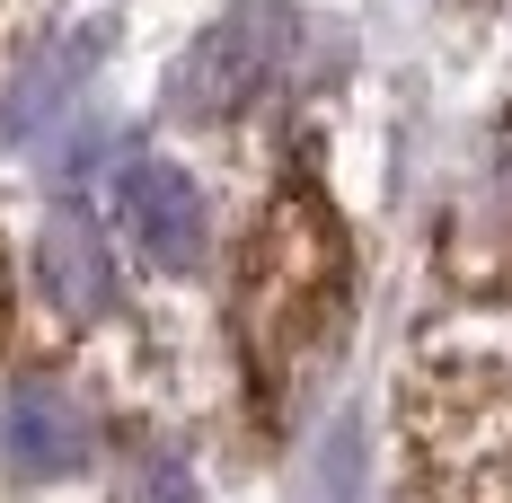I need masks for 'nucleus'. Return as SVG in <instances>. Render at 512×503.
<instances>
[{
  "label": "nucleus",
  "instance_id": "f257e3e1",
  "mask_svg": "<svg viewBox=\"0 0 512 503\" xmlns=\"http://www.w3.org/2000/svg\"><path fill=\"white\" fill-rule=\"evenodd\" d=\"M336 283H345V230H336V212L318 195H283L265 212L256 248H248V292H239L248 336L265 353H292L327 318Z\"/></svg>",
  "mask_w": 512,
  "mask_h": 503
},
{
  "label": "nucleus",
  "instance_id": "f03ea898",
  "mask_svg": "<svg viewBox=\"0 0 512 503\" xmlns=\"http://www.w3.org/2000/svg\"><path fill=\"white\" fill-rule=\"evenodd\" d=\"M424 459L442 503H512V371H442L424 380Z\"/></svg>",
  "mask_w": 512,
  "mask_h": 503
},
{
  "label": "nucleus",
  "instance_id": "7ed1b4c3",
  "mask_svg": "<svg viewBox=\"0 0 512 503\" xmlns=\"http://www.w3.org/2000/svg\"><path fill=\"white\" fill-rule=\"evenodd\" d=\"M292 45H301V18H292L283 0H248V9L212 18L204 36L186 45V62L168 71V106L195 115V124H221V115L256 106L274 80H283Z\"/></svg>",
  "mask_w": 512,
  "mask_h": 503
},
{
  "label": "nucleus",
  "instance_id": "20e7f679",
  "mask_svg": "<svg viewBox=\"0 0 512 503\" xmlns=\"http://www.w3.org/2000/svg\"><path fill=\"white\" fill-rule=\"evenodd\" d=\"M106 195H115V230L133 239V256H151L168 274L204 265V195H195L186 168H168V159H124V168L106 177Z\"/></svg>",
  "mask_w": 512,
  "mask_h": 503
},
{
  "label": "nucleus",
  "instance_id": "39448f33",
  "mask_svg": "<svg viewBox=\"0 0 512 503\" xmlns=\"http://www.w3.org/2000/svg\"><path fill=\"white\" fill-rule=\"evenodd\" d=\"M89 451H98V424H89V406L71 389L18 380L0 398V468H18V477H71V468H89Z\"/></svg>",
  "mask_w": 512,
  "mask_h": 503
},
{
  "label": "nucleus",
  "instance_id": "423d86ee",
  "mask_svg": "<svg viewBox=\"0 0 512 503\" xmlns=\"http://www.w3.org/2000/svg\"><path fill=\"white\" fill-rule=\"evenodd\" d=\"M36 283H45V301L62 309L71 327H98V318H115V301H124L106 239L71 212V203L45 212V230H36Z\"/></svg>",
  "mask_w": 512,
  "mask_h": 503
},
{
  "label": "nucleus",
  "instance_id": "0eeeda50",
  "mask_svg": "<svg viewBox=\"0 0 512 503\" xmlns=\"http://www.w3.org/2000/svg\"><path fill=\"white\" fill-rule=\"evenodd\" d=\"M106 53V27H80V36H62V45H45L18 80H9V98H0V142H36V133H53L62 124V106L80 98V80L98 71Z\"/></svg>",
  "mask_w": 512,
  "mask_h": 503
},
{
  "label": "nucleus",
  "instance_id": "6e6552de",
  "mask_svg": "<svg viewBox=\"0 0 512 503\" xmlns=\"http://www.w3.org/2000/svg\"><path fill=\"white\" fill-rule=\"evenodd\" d=\"M512 256V133L495 142L486 177H477V203L460 221V265H504Z\"/></svg>",
  "mask_w": 512,
  "mask_h": 503
},
{
  "label": "nucleus",
  "instance_id": "1a4fd4ad",
  "mask_svg": "<svg viewBox=\"0 0 512 503\" xmlns=\"http://www.w3.org/2000/svg\"><path fill=\"white\" fill-rule=\"evenodd\" d=\"M115 503H204V486H195V468H186V451H142L133 468H124V486H115Z\"/></svg>",
  "mask_w": 512,
  "mask_h": 503
}]
</instances>
